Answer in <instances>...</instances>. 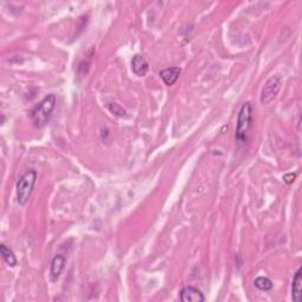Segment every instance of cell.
Returning <instances> with one entry per match:
<instances>
[{"label":"cell","mask_w":302,"mask_h":302,"mask_svg":"<svg viewBox=\"0 0 302 302\" xmlns=\"http://www.w3.org/2000/svg\"><path fill=\"white\" fill-rule=\"evenodd\" d=\"M65 265H66L65 257L60 254L55 255L51 262V268H50V277H51L52 282H55V281L59 280L64 269H65Z\"/></svg>","instance_id":"obj_6"},{"label":"cell","mask_w":302,"mask_h":302,"mask_svg":"<svg viewBox=\"0 0 302 302\" xmlns=\"http://www.w3.org/2000/svg\"><path fill=\"white\" fill-rule=\"evenodd\" d=\"M281 85H282V78L278 75L272 76V77L266 82L265 85H263L262 90H261V103L263 105L272 103L275 99V97L277 96L278 91L281 89Z\"/></svg>","instance_id":"obj_4"},{"label":"cell","mask_w":302,"mask_h":302,"mask_svg":"<svg viewBox=\"0 0 302 302\" xmlns=\"http://www.w3.org/2000/svg\"><path fill=\"white\" fill-rule=\"evenodd\" d=\"M295 178H296L295 174H287V175H284L283 181L286 182L287 184H290V183H293V182H294Z\"/></svg>","instance_id":"obj_13"},{"label":"cell","mask_w":302,"mask_h":302,"mask_svg":"<svg viewBox=\"0 0 302 302\" xmlns=\"http://www.w3.org/2000/svg\"><path fill=\"white\" fill-rule=\"evenodd\" d=\"M0 254H1L2 259L10 267H14L17 265V257L14 255L13 250L10 247H7L5 243L0 245Z\"/></svg>","instance_id":"obj_10"},{"label":"cell","mask_w":302,"mask_h":302,"mask_svg":"<svg viewBox=\"0 0 302 302\" xmlns=\"http://www.w3.org/2000/svg\"><path fill=\"white\" fill-rule=\"evenodd\" d=\"M251 118H253V109L250 103H245L242 105L239 112L235 130V138L239 143H245L247 140V135L251 125Z\"/></svg>","instance_id":"obj_3"},{"label":"cell","mask_w":302,"mask_h":302,"mask_svg":"<svg viewBox=\"0 0 302 302\" xmlns=\"http://www.w3.org/2000/svg\"><path fill=\"white\" fill-rule=\"evenodd\" d=\"M254 284L257 289L265 290V292H268V290H271L273 288L272 280L266 276H259L257 278H255Z\"/></svg>","instance_id":"obj_11"},{"label":"cell","mask_w":302,"mask_h":302,"mask_svg":"<svg viewBox=\"0 0 302 302\" xmlns=\"http://www.w3.org/2000/svg\"><path fill=\"white\" fill-rule=\"evenodd\" d=\"M109 109L113 115L118 116V117H127V111L123 109L122 107H119V104L117 103H111L109 104Z\"/></svg>","instance_id":"obj_12"},{"label":"cell","mask_w":302,"mask_h":302,"mask_svg":"<svg viewBox=\"0 0 302 302\" xmlns=\"http://www.w3.org/2000/svg\"><path fill=\"white\" fill-rule=\"evenodd\" d=\"M131 69H133V72L136 76L144 77L149 70V64L143 55H134L133 60H131Z\"/></svg>","instance_id":"obj_7"},{"label":"cell","mask_w":302,"mask_h":302,"mask_svg":"<svg viewBox=\"0 0 302 302\" xmlns=\"http://www.w3.org/2000/svg\"><path fill=\"white\" fill-rule=\"evenodd\" d=\"M301 268L298 269V272L295 273L294 277H293L292 282V298L295 302H301V282H302V274H301Z\"/></svg>","instance_id":"obj_9"},{"label":"cell","mask_w":302,"mask_h":302,"mask_svg":"<svg viewBox=\"0 0 302 302\" xmlns=\"http://www.w3.org/2000/svg\"><path fill=\"white\" fill-rule=\"evenodd\" d=\"M180 300L183 302H203L206 300L203 293L193 286L184 287L180 292Z\"/></svg>","instance_id":"obj_5"},{"label":"cell","mask_w":302,"mask_h":302,"mask_svg":"<svg viewBox=\"0 0 302 302\" xmlns=\"http://www.w3.org/2000/svg\"><path fill=\"white\" fill-rule=\"evenodd\" d=\"M180 75H181L180 67H168V69H164L160 72V76L161 78L163 79L164 84L168 85V86H172V85L177 82Z\"/></svg>","instance_id":"obj_8"},{"label":"cell","mask_w":302,"mask_h":302,"mask_svg":"<svg viewBox=\"0 0 302 302\" xmlns=\"http://www.w3.org/2000/svg\"><path fill=\"white\" fill-rule=\"evenodd\" d=\"M55 103H57L55 96L48 95L42 102H39V103L32 109L30 118L34 127L43 128L48 124L55 108Z\"/></svg>","instance_id":"obj_1"},{"label":"cell","mask_w":302,"mask_h":302,"mask_svg":"<svg viewBox=\"0 0 302 302\" xmlns=\"http://www.w3.org/2000/svg\"><path fill=\"white\" fill-rule=\"evenodd\" d=\"M36 181V170H28L19 178L18 183H17V202H18L19 206H25L27 203L32 195V192H33Z\"/></svg>","instance_id":"obj_2"}]
</instances>
